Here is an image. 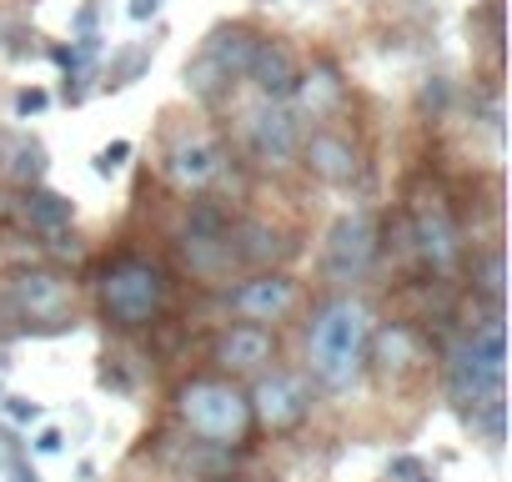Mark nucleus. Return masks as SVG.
<instances>
[{
	"label": "nucleus",
	"mask_w": 512,
	"mask_h": 482,
	"mask_svg": "<svg viewBox=\"0 0 512 482\" xmlns=\"http://www.w3.org/2000/svg\"><path fill=\"white\" fill-rule=\"evenodd\" d=\"M367 337L372 307L352 292H332L317 302L307 322V372L322 392H352L367 377Z\"/></svg>",
	"instance_id": "obj_1"
},
{
	"label": "nucleus",
	"mask_w": 512,
	"mask_h": 482,
	"mask_svg": "<svg viewBox=\"0 0 512 482\" xmlns=\"http://www.w3.org/2000/svg\"><path fill=\"white\" fill-rule=\"evenodd\" d=\"M171 407H176V422L186 427V437H196V447L246 452L251 437H256L246 387L231 382V377H221V372H201V377L176 382Z\"/></svg>",
	"instance_id": "obj_2"
},
{
	"label": "nucleus",
	"mask_w": 512,
	"mask_h": 482,
	"mask_svg": "<svg viewBox=\"0 0 512 482\" xmlns=\"http://www.w3.org/2000/svg\"><path fill=\"white\" fill-rule=\"evenodd\" d=\"M76 327V292L56 267H6L0 272V342L51 337Z\"/></svg>",
	"instance_id": "obj_3"
},
{
	"label": "nucleus",
	"mask_w": 512,
	"mask_h": 482,
	"mask_svg": "<svg viewBox=\"0 0 512 482\" xmlns=\"http://www.w3.org/2000/svg\"><path fill=\"white\" fill-rule=\"evenodd\" d=\"M442 382H447V397H452V407H457L462 417L477 412V407H487V402H497V397H507V392H502V382H507V332H502V312H487V317L447 352Z\"/></svg>",
	"instance_id": "obj_4"
},
{
	"label": "nucleus",
	"mask_w": 512,
	"mask_h": 482,
	"mask_svg": "<svg viewBox=\"0 0 512 482\" xmlns=\"http://www.w3.org/2000/svg\"><path fill=\"white\" fill-rule=\"evenodd\" d=\"M171 302V277L151 262V257H111L96 277V307L116 332H141L151 322H161Z\"/></svg>",
	"instance_id": "obj_5"
},
{
	"label": "nucleus",
	"mask_w": 512,
	"mask_h": 482,
	"mask_svg": "<svg viewBox=\"0 0 512 482\" xmlns=\"http://www.w3.org/2000/svg\"><path fill=\"white\" fill-rule=\"evenodd\" d=\"M246 402H251V427L267 432V437H292L312 417V387H307V377L302 372H282V367L256 372L251 387H246Z\"/></svg>",
	"instance_id": "obj_6"
},
{
	"label": "nucleus",
	"mask_w": 512,
	"mask_h": 482,
	"mask_svg": "<svg viewBox=\"0 0 512 482\" xmlns=\"http://www.w3.org/2000/svg\"><path fill=\"white\" fill-rule=\"evenodd\" d=\"M427 367H432V352H427V342H422L417 327H407V322L372 327V337H367V372L382 387H392V392L417 387L427 377Z\"/></svg>",
	"instance_id": "obj_7"
},
{
	"label": "nucleus",
	"mask_w": 512,
	"mask_h": 482,
	"mask_svg": "<svg viewBox=\"0 0 512 482\" xmlns=\"http://www.w3.org/2000/svg\"><path fill=\"white\" fill-rule=\"evenodd\" d=\"M226 307L236 312V322L277 327V322H287V317L302 307V282H297L292 272L262 267V272H251L246 282H236V287L226 292Z\"/></svg>",
	"instance_id": "obj_8"
},
{
	"label": "nucleus",
	"mask_w": 512,
	"mask_h": 482,
	"mask_svg": "<svg viewBox=\"0 0 512 482\" xmlns=\"http://www.w3.org/2000/svg\"><path fill=\"white\" fill-rule=\"evenodd\" d=\"M377 262V216L372 211H347L332 231H327V247H322V277L332 287H352L372 272Z\"/></svg>",
	"instance_id": "obj_9"
},
{
	"label": "nucleus",
	"mask_w": 512,
	"mask_h": 482,
	"mask_svg": "<svg viewBox=\"0 0 512 482\" xmlns=\"http://www.w3.org/2000/svg\"><path fill=\"white\" fill-rule=\"evenodd\" d=\"M412 241H417V257L432 272H447L462 257V231H457V216H452L442 191L417 196V206H412Z\"/></svg>",
	"instance_id": "obj_10"
},
{
	"label": "nucleus",
	"mask_w": 512,
	"mask_h": 482,
	"mask_svg": "<svg viewBox=\"0 0 512 482\" xmlns=\"http://www.w3.org/2000/svg\"><path fill=\"white\" fill-rule=\"evenodd\" d=\"M181 252H186L191 272H201V277H226V272L236 267V257H231V216H221L216 206L201 201V206L191 211L186 231H181Z\"/></svg>",
	"instance_id": "obj_11"
},
{
	"label": "nucleus",
	"mask_w": 512,
	"mask_h": 482,
	"mask_svg": "<svg viewBox=\"0 0 512 482\" xmlns=\"http://www.w3.org/2000/svg\"><path fill=\"white\" fill-rule=\"evenodd\" d=\"M211 362L221 377H256L277 362V332L272 327H251V322H231L226 332H216L211 342Z\"/></svg>",
	"instance_id": "obj_12"
},
{
	"label": "nucleus",
	"mask_w": 512,
	"mask_h": 482,
	"mask_svg": "<svg viewBox=\"0 0 512 482\" xmlns=\"http://www.w3.org/2000/svg\"><path fill=\"white\" fill-rule=\"evenodd\" d=\"M246 146L262 166H287L297 161V146H302V121L287 101H262L246 121Z\"/></svg>",
	"instance_id": "obj_13"
},
{
	"label": "nucleus",
	"mask_w": 512,
	"mask_h": 482,
	"mask_svg": "<svg viewBox=\"0 0 512 482\" xmlns=\"http://www.w3.org/2000/svg\"><path fill=\"white\" fill-rule=\"evenodd\" d=\"M297 156H302V166H307L322 186H337V191L362 176V151H357L342 131H332V126L307 131L302 146H297Z\"/></svg>",
	"instance_id": "obj_14"
},
{
	"label": "nucleus",
	"mask_w": 512,
	"mask_h": 482,
	"mask_svg": "<svg viewBox=\"0 0 512 482\" xmlns=\"http://www.w3.org/2000/svg\"><path fill=\"white\" fill-rule=\"evenodd\" d=\"M297 76H302V61H297V51L287 41H277V36L256 41L251 66H246V81L256 86V96H262V101H292Z\"/></svg>",
	"instance_id": "obj_15"
},
{
	"label": "nucleus",
	"mask_w": 512,
	"mask_h": 482,
	"mask_svg": "<svg viewBox=\"0 0 512 482\" xmlns=\"http://www.w3.org/2000/svg\"><path fill=\"white\" fill-rule=\"evenodd\" d=\"M287 106L297 111V121H332V116L347 106V81H342V71H337L332 61H312V66H302L297 91H292Z\"/></svg>",
	"instance_id": "obj_16"
},
{
	"label": "nucleus",
	"mask_w": 512,
	"mask_h": 482,
	"mask_svg": "<svg viewBox=\"0 0 512 482\" xmlns=\"http://www.w3.org/2000/svg\"><path fill=\"white\" fill-rule=\"evenodd\" d=\"M221 171H226V151L211 136H181L166 151V176L181 191H206L211 181H221Z\"/></svg>",
	"instance_id": "obj_17"
},
{
	"label": "nucleus",
	"mask_w": 512,
	"mask_h": 482,
	"mask_svg": "<svg viewBox=\"0 0 512 482\" xmlns=\"http://www.w3.org/2000/svg\"><path fill=\"white\" fill-rule=\"evenodd\" d=\"M256 41H262V31L256 26H246V21H231V26H216L211 36H206V46H201V56L206 61H216L231 81H241L246 76V66H251V51H256Z\"/></svg>",
	"instance_id": "obj_18"
},
{
	"label": "nucleus",
	"mask_w": 512,
	"mask_h": 482,
	"mask_svg": "<svg viewBox=\"0 0 512 482\" xmlns=\"http://www.w3.org/2000/svg\"><path fill=\"white\" fill-rule=\"evenodd\" d=\"M21 221L46 231V236H61L76 221V201L61 196V191H46V186H26L21 191Z\"/></svg>",
	"instance_id": "obj_19"
},
{
	"label": "nucleus",
	"mask_w": 512,
	"mask_h": 482,
	"mask_svg": "<svg viewBox=\"0 0 512 482\" xmlns=\"http://www.w3.org/2000/svg\"><path fill=\"white\" fill-rule=\"evenodd\" d=\"M186 86H191V91H196L201 101H221V96H226V91H231L236 81H231V76H226V71H221L216 61H206V56L196 51V56L186 61Z\"/></svg>",
	"instance_id": "obj_20"
},
{
	"label": "nucleus",
	"mask_w": 512,
	"mask_h": 482,
	"mask_svg": "<svg viewBox=\"0 0 512 482\" xmlns=\"http://www.w3.org/2000/svg\"><path fill=\"white\" fill-rule=\"evenodd\" d=\"M46 146L41 141H16L11 146V181H21V186H36L41 176H46Z\"/></svg>",
	"instance_id": "obj_21"
},
{
	"label": "nucleus",
	"mask_w": 512,
	"mask_h": 482,
	"mask_svg": "<svg viewBox=\"0 0 512 482\" xmlns=\"http://www.w3.org/2000/svg\"><path fill=\"white\" fill-rule=\"evenodd\" d=\"M472 282H477V292L487 297V307L502 312V247H492V252L477 262V277H472Z\"/></svg>",
	"instance_id": "obj_22"
},
{
	"label": "nucleus",
	"mask_w": 512,
	"mask_h": 482,
	"mask_svg": "<svg viewBox=\"0 0 512 482\" xmlns=\"http://www.w3.org/2000/svg\"><path fill=\"white\" fill-rule=\"evenodd\" d=\"M467 427L472 432H482L492 447L507 437V397H497V402H487V407H477V412H467Z\"/></svg>",
	"instance_id": "obj_23"
},
{
	"label": "nucleus",
	"mask_w": 512,
	"mask_h": 482,
	"mask_svg": "<svg viewBox=\"0 0 512 482\" xmlns=\"http://www.w3.org/2000/svg\"><path fill=\"white\" fill-rule=\"evenodd\" d=\"M0 467H6V477H11V482H41V477L31 472L26 447L16 442V432H0Z\"/></svg>",
	"instance_id": "obj_24"
},
{
	"label": "nucleus",
	"mask_w": 512,
	"mask_h": 482,
	"mask_svg": "<svg viewBox=\"0 0 512 482\" xmlns=\"http://www.w3.org/2000/svg\"><path fill=\"white\" fill-rule=\"evenodd\" d=\"M126 156H131V141H111V146L96 156V171H101V176H111V171H121V161H126Z\"/></svg>",
	"instance_id": "obj_25"
},
{
	"label": "nucleus",
	"mask_w": 512,
	"mask_h": 482,
	"mask_svg": "<svg viewBox=\"0 0 512 482\" xmlns=\"http://www.w3.org/2000/svg\"><path fill=\"white\" fill-rule=\"evenodd\" d=\"M422 472H427V467H422L417 457H392V462H387V477H392V482H417Z\"/></svg>",
	"instance_id": "obj_26"
},
{
	"label": "nucleus",
	"mask_w": 512,
	"mask_h": 482,
	"mask_svg": "<svg viewBox=\"0 0 512 482\" xmlns=\"http://www.w3.org/2000/svg\"><path fill=\"white\" fill-rule=\"evenodd\" d=\"M11 417H16V422H36V417H41V402H31V397H11Z\"/></svg>",
	"instance_id": "obj_27"
},
{
	"label": "nucleus",
	"mask_w": 512,
	"mask_h": 482,
	"mask_svg": "<svg viewBox=\"0 0 512 482\" xmlns=\"http://www.w3.org/2000/svg\"><path fill=\"white\" fill-rule=\"evenodd\" d=\"M41 106H46V91H21V101H16L21 116H31V111H41Z\"/></svg>",
	"instance_id": "obj_28"
},
{
	"label": "nucleus",
	"mask_w": 512,
	"mask_h": 482,
	"mask_svg": "<svg viewBox=\"0 0 512 482\" xmlns=\"http://www.w3.org/2000/svg\"><path fill=\"white\" fill-rule=\"evenodd\" d=\"M36 452H61V432H56V427H46V432L36 437Z\"/></svg>",
	"instance_id": "obj_29"
},
{
	"label": "nucleus",
	"mask_w": 512,
	"mask_h": 482,
	"mask_svg": "<svg viewBox=\"0 0 512 482\" xmlns=\"http://www.w3.org/2000/svg\"><path fill=\"white\" fill-rule=\"evenodd\" d=\"M161 11V0H131V16L136 21H146V16H156Z\"/></svg>",
	"instance_id": "obj_30"
}]
</instances>
